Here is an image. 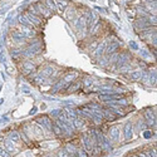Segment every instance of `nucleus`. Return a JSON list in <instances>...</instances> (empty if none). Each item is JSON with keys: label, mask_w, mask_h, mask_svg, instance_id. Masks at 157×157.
<instances>
[{"label": "nucleus", "mask_w": 157, "mask_h": 157, "mask_svg": "<svg viewBox=\"0 0 157 157\" xmlns=\"http://www.w3.org/2000/svg\"><path fill=\"white\" fill-rule=\"evenodd\" d=\"M64 148L68 151V153L71 155V153H74L75 151H77V148H75V146L73 145V143H67V145L64 146Z\"/></svg>", "instance_id": "nucleus-28"}, {"label": "nucleus", "mask_w": 157, "mask_h": 157, "mask_svg": "<svg viewBox=\"0 0 157 157\" xmlns=\"http://www.w3.org/2000/svg\"><path fill=\"white\" fill-rule=\"evenodd\" d=\"M48 157H50V156H48Z\"/></svg>", "instance_id": "nucleus-45"}, {"label": "nucleus", "mask_w": 157, "mask_h": 157, "mask_svg": "<svg viewBox=\"0 0 157 157\" xmlns=\"http://www.w3.org/2000/svg\"><path fill=\"white\" fill-rule=\"evenodd\" d=\"M24 15H25V18L28 19V21L33 25L34 28H36V27H40V25L43 24V19L40 18V17H38V15H34V14H32V13H29L28 10L24 13Z\"/></svg>", "instance_id": "nucleus-3"}, {"label": "nucleus", "mask_w": 157, "mask_h": 157, "mask_svg": "<svg viewBox=\"0 0 157 157\" xmlns=\"http://www.w3.org/2000/svg\"><path fill=\"white\" fill-rule=\"evenodd\" d=\"M36 111H38V108H36V107H34V108L30 111V114H35V113H36Z\"/></svg>", "instance_id": "nucleus-43"}, {"label": "nucleus", "mask_w": 157, "mask_h": 157, "mask_svg": "<svg viewBox=\"0 0 157 157\" xmlns=\"http://www.w3.org/2000/svg\"><path fill=\"white\" fill-rule=\"evenodd\" d=\"M129 47L132 48L133 50H138L140 48H138V44L136 43V42H133V40H129Z\"/></svg>", "instance_id": "nucleus-36"}, {"label": "nucleus", "mask_w": 157, "mask_h": 157, "mask_svg": "<svg viewBox=\"0 0 157 157\" xmlns=\"http://www.w3.org/2000/svg\"><path fill=\"white\" fill-rule=\"evenodd\" d=\"M0 63L4 64V65H6V59H5V56H4L3 53H0Z\"/></svg>", "instance_id": "nucleus-38"}, {"label": "nucleus", "mask_w": 157, "mask_h": 157, "mask_svg": "<svg viewBox=\"0 0 157 157\" xmlns=\"http://www.w3.org/2000/svg\"><path fill=\"white\" fill-rule=\"evenodd\" d=\"M143 118H145L146 124H150V126L156 124V113L152 109L145 111V113H143Z\"/></svg>", "instance_id": "nucleus-7"}, {"label": "nucleus", "mask_w": 157, "mask_h": 157, "mask_svg": "<svg viewBox=\"0 0 157 157\" xmlns=\"http://www.w3.org/2000/svg\"><path fill=\"white\" fill-rule=\"evenodd\" d=\"M151 136H152V133L150 131H145V132H143V137L145 138H151Z\"/></svg>", "instance_id": "nucleus-39"}, {"label": "nucleus", "mask_w": 157, "mask_h": 157, "mask_svg": "<svg viewBox=\"0 0 157 157\" xmlns=\"http://www.w3.org/2000/svg\"><path fill=\"white\" fill-rule=\"evenodd\" d=\"M8 121H9V118H8L6 116H5V117L3 116V117H2V120H0V122H8Z\"/></svg>", "instance_id": "nucleus-41"}, {"label": "nucleus", "mask_w": 157, "mask_h": 157, "mask_svg": "<svg viewBox=\"0 0 157 157\" xmlns=\"http://www.w3.org/2000/svg\"><path fill=\"white\" fill-rule=\"evenodd\" d=\"M77 78H78V73H75V72H69V73H65L64 75H63V78L62 79L65 82V83H73V82H75L77 81Z\"/></svg>", "instance_id": "nucleus-15"}, {"label": "nucleus", "mask_w": 157, "mask_h": 157, "mask_svg": "<svg viewBox=\"0 0 157 157\" xmlns=\"http://www.w3.org/2000/svg\"><path fill=\"white\" fill-rule=\"evenodd\" d=\"M108 138H109V141L113 143H117L120 141V138H121V131H120V127H117V126H114V127H111L109 129H108Z\"/></svg>", "instance_id": "nucleus-5"}, {"label": "nucleus", "mask_w": 157, "mask_h": 157, "mask_svg": "<svg viewBox=\"0 0 157 157\" xmlns=\"http://www.w3.org/2000/svg\"><path fill=\"white\" fill-rule=\"evenodd\" d=\"M11 38H13V40L17 42V43L24 42L25 39H27V38L24 36V34H23L20 30H14V32H13V33H11Z\"/></svg>", "instance_id": "nucleus-17"}, {"label": "nucleus", "mask_w": 157, "mask_h": 157, "mask_svg": "<svg viewBox=\"0 0 157 157\" xmlns=\"http://www.w3.org/2000/svg\"><path fill=\"white\" fill-rule=\"evenodd\" d=\"M106 48H107V42L103 40L101 43H98L96 50H94V58L99 59L102 56H104V53H106Z\"/></svg>", "instance_id": "nucleus-8"}, {"label": "nucleus", "mask_w": 157, "mask_h": 157, "mask_svg": "<svg viewBox=\"0 0 157 157\" xmlns=\"http://www.w3.org/2000/svg\"><path fill=\"white\" fill-rule=\"evenodd\" d=\"M148 81H150V83H151L152 86L156 84V71H155V69H151V71L148 72Z\"/></svg>", "instance_id": "nucleus-27"}, {"label": "nucleus", "mask_w": 157, "mask_h": 157, "mask_svg": "<svg viewBox=\"0 0 157 157\" xmlns=\"http://www.w3.org/2000/svg\"><path fill=\"white\" fill-rule=\"evenodd\" d=\"M64 113H65V116H67L68 121H73L75 117H77V112H75V109H72V108H67Z\"/></svg>", "instance_id": "nucleus-22"}, {"label": "nucleus", "mask_w": 157, "mask_h": 157, "mask_svg": "<svg viewBox=\"0 0 157 157\" xmlns=\"http://www.w3.org/2000/svg\"><path fill=\"white\" fill-rule=\"evenodd\" d=\"M10 56L13 59H17L19 57H21V49H18V48H13L10 50Z\"/></svg>", "instance_id": "nucleus-26"}, {"label": "nucleus", "mask_w": 157, "mask_h": 157, "mask_svg": "<svg viewBox=\"0 0 157 157\" xmlns=\"http://www.w3.org/2000/svg\"><path fill=\"white\" fill-rule=\"evenodd\" d=\"M9 140L13 142V143H19L20 142V135L18 131H11L9 133Z\"/></svg>", "instance_id": "nucleus-21"}, {"label": "nucleus", "mask_w": 157, "mask_h": 157, "mask_svg": "<svg viewBox=\"0 0 157 157\" xmlns=\"http://www.w3.org/2000/svg\"><path fill=\"white\" fill-rule=\"evenodd\" d=\"M3 142H4V148L8 151V152H10V153H13V152H15V147H14V143H13L9 138H5V140H3Z\"/></svg>", "instance_id": "nucleus-20"}, {"label": "nucleus", "mask_w": 157, "mask_h": 157, "mask_svg": "<svg viewBox=\"0 0 157 157\" xmlns=\"http://www.w3.org/2000/svg\"><path fill=\"white\" fill-rule=\"evenodd\" d=\"M52 132H53L56 136H58V137L64 136V135H63V129H62L57 123H53V126H52Z\"/></svg>", "instance_id": "nucleus-23"}, {"label": "nucleus", "mask_w": 157, "mask_h": 157, "mask_svg": "<svg viewBox=\"0 0 157 157\" xmlns=\"http://www.w3.org/2000/svg\"><path fill=\"white\" fill-rule=\"evenodd\" d=\"M93 84H94V79L92 77H86L84 79H83V82H82V87H83V89H89V88H92L93 87Z\"/></svg>", "instance_id": "nucleus-19"}, {"label": "nucleus", "mask_w": 157, "mask_h": 157, "mask_svg": "<svg viewBox=\"0 0 157 157\" xmlns=\"http://www.w3.org/2000/svg\"><path fill=\"white\" fill-rule=\"evenodd\" d=\"M5 67H6V65H5ZM6 71H8V73H9V74H13V68L6 67Z\"/></svg>", "instance_id": "nucleus-42"}, {"label": "nucleus", "mask_w": 157, "mask_h": 157, "mask_svg": "<svg viewBox=\"0 0 157 157\" xmlns=\"http://www.w3.org/2000/svg\"><path fill=\"white\" fill-rule=\"evenodd\" d=\"M146 157H156V150H153V148H150V150H147L146 151Z\"/></svg>", "instance_id": "nucleus-32"}, {"label": "nucleus", "mask_w": 157, "mask_h": 157, "mask_svg": "<svg viewBox=\"0 0 157 157\" xmlns=\"http://www.w3.org/2000/svg\"><path fill=\"white\" fill-rule=\"evenodd\" d=\"M72 123H73V127H74V129H82V128H84V126H86V122H84V120L83 118H81V117H75V118L72 121Z\"/></svg>", "instance_id": "nucleus-18"}, {"label": "nucleus", "mask_w": 157, "mask_h": 157, "mask_svg": "<svg viewBox=\"0 0 157 157\" xmlns=\"http://www.w3.org/2000/svg\"><path fill=\"white\" fill-rule=\"evenodd\" d=\"M133 131H135V127H133L132 122L128 121V122L124 123V126H123V137L127 142L133 138Z\"/></svg>", "instance_id": "nucleus-2"}, {"label": "nucleus", "mask_w": 157, "mask_h": 157, "mask_svg": "<svg viewBox=\"0 0 157 157\" xmlns=\"http://www.w3.org/2000/svg\"><path fill=\"white\" fill-rule=\"evenodd\" d=\"M23 92H24V93H27V94H29V93H30V89H29V87H27V86H23Z\"/></svg>", "instance_id": "nucleus-40"}, {"label": "nucleus", "mask_w": 157, "mask_h": 157, "mask_svg": "<svg viewBox=\"0 0 157 157\" xmlns=\"http://www.w3.org/2000/svg\"><path fill=\"white\" fill-rule=\"evenodd\" d=\"M126 157H137V156H133V155H131V156H126Z\"/></svg>", "instance_id": "nucleus-44"}, {"label": "nucleus", "mask_w": 157, "mask_h": 157, "mask_svg": "<svg viewBox=\"0 0 157 157\" xmlns=\"http://www.w3.org/2000/svg\"><path fill=\"white\" fill-rule=\"evenodd\" d=\"M36 123H39L44 131H48V132H52V126H53V122H52V120L49 118L48 116H42L39 117V118L36 120Z\"/></svg>", "instance_id": "nucleus-4"}, {"label": "nucleus", "mask_w": 157, "mask_h": 157, "mask_svg": "<svg viewBox=\"0 0 157 157\" xmlns=\"http://www.w3.org/2000/svg\"><path fill=\"white\" fill-rule=\"evenodd\" d=\"M142 71L137 69V71H133L132 74H131V79L132 81H141V78H142Z\"/></svg>", "instance_id": "nucleus-25"}, {"label": "nucleus", "mask_w": 157, "mask_h": 157, "mask_svg": "<svg viewBox=\"0 0 157 157\" xmlns=\"http://www.w3.org/2000/svg\"><path fill=\"white\" fill-rule=\"evenodd\" d=\"M20 32L24 34L25 38H34L36 35V30L33 27H27V25H21Z\"/></svg>", "instance_id": "nucleus-10"}, {"label": "nucleus", "mask_w": 157, "mask_h": 157, "mask_svg": "<svg viewBox=\"0 0 157 157\" xmlns=\"http://www.w3.org/2000/svg\"><path fill=\"white\" fill-rule=\"evenodd\" d=\"M54 2H56V5H57V10L59 13H62V14H64L65 9H67V6H68V2L67 0H54Z\"/></svg>", "instance_id": "nucleus-16"}, {"label": "nucleus", "mask_w": 157, "mask_h": 157, "mask_svg": "<svg viewBox=\"0 0 157 157\" xmlns=\"http://www.w3.org/2000/svg\"><path fill=\"white\" fill-rule=\"evenodd\" d=\"M75 155H77V157H88V153L84 151V148L77 150V151H75Z\"/></svg>", "instance_id": "nucleus-30"}, {"label": "nucleus", "mask_w": 157, "mask_h": 157, "mask_svg": "<svg viewBox=\"0 0 157 157\" xmlns=\"http://www.w3.org/2000/svg\"><path fill=\"white\" fill-rule=\"evenodd\" d=\"M35 6H36V10H38L39 15H40L42 19H48V18H50L52 15H53V13H52V11L47 8V5L44 4V2H38V3H35Z\"/></svg>", "instance_id": "nucleus-1"}, {"label": "nucleus", "mask_w": 157, "mask_h": 157, "mask_svg": "<svg viewBox=\"0 0 157 157\" xmlns=\"http://www.w3.org/2000/svg\"><path fill=\"white\" fill-rule=\"evenodd\" d=\"M57 157H69V153H68V151L65 150V148H62V150L58 151Z\"/></svg>", "instance_id": "nucleus-29"}, {"label": "nucleus", "mask_w": 157, "mask_h": 157, "mask_svg": "<svg viewBox=\"0 0 157 157\" xmlns=\"http://www.w3.org/2000/svg\"><path fill=\"white\" fill-rule=\"evenodd\" d=\"M54 73H56V68L53 67V65H45V67H43L42 71L39 72V74H40L42 77H44L45 79L49 78V77H52Z\"/></svg>", "instance_id": "nucleus-11"}, {"label": "nucleus", "mask_w": 157, "mask_h": 157, "mask_svg": "<svg viewBox=\"0 0 157 157\" xmlns=\"http://www.w3.org/2000/svg\"><path fill=\"white\" fill-rule=\"evenodd\" d=\"M97 45H98V42H97V40L92 42V43H90V45L88 47V50H89V52H94L96 48H97Z\"/></svg>", "instance_id": "nucleus-34"}, {"label": "nucleus", "mask_w": 157, "mask_h": 157, "mask_svg": "<svg viewBox=\"0 0 157 157\" xmlns=\"http://www.w3.org/2000/svg\"><path fill=\"white\" fill-rule=\"evenodd\" d=\"M140 50V53H141V56L143 57V58H148L150 57V53L146 50V49H138Z\"/></svg>", "instance_id": "nucleus-35"}, {"label": "nucleus", "mask_w": 157, "mask_h": 157, "mask_svg": "<svg viewBox=\"0 0 157 157\" xmlns=\"http://www.w3.org/2000/svg\"><path fill=\"white\" fill-rule=\"evenodd\" d=\"M64 15H65V18H67L69 21L74 20L75 19V15H77V8L74 5H69L68 4L67 9H65V11H64Z\"/></svg>", "instance_id": "nucleus-9"}, {"label": "nucleus", "mask_w": 157, "mask_h": 157, "mask_svg": "<svg viewBox=\"0 0 157 157\" xmlns=\"http://www.w3.org/2000/svg\"><path fill=\"white\" fill-rule=\"evenodd\" d=\"M75 20V23H74V27H75V29H77V32H83V30H86V28H87V19H86V17H84V14H81L79 17H78L77 19H74Z\"/></svg>", "instance_id": "nucleus-6"}, {"label": "nucleus", "mask_w": 157, "mask_h": 157, "mask_svg": "<svg viewBox=\"0 0 157 157\" xmlns=\"http://www.w3.org/2000/svg\"><path fill=\"white\" fill-rule=\"evenodd\" d=\"M21 68H23V73L24 74H30V73H33L35 71V65L30 60H25L23 63V65H21Z\"/></svg>", "instance_id": "nucleus-14"}, {"label": "nucleus", "mask_w": 157, "mask_h": 157, "mask_svg": "<svg viewBox=\"0 0 157 157\" xmlns=\"http://www.w3.org/2000/svg\"><path fill=\"white\" fill-rule=\"evenodd\" d=\"M82 143H83V148H84V151H86L87 153H90V152H92L93 143H92V141H90V138H89L88 135H84V136H83V138H82Z\"/></svg>", "instance_id": "nucleus-13"}, {"label": "nucleus", "mask_w": 157, "mask_h": 157, "mask_svg": "<svg viewBox=\"0 0 157 157\" xmlns=\"http://www.w3.org/2000/svg\"><path fill=\"white\" fill-rule=\"evenodd\" d=\"M44 4L47 5V8H48L52 13H56V11H57V5H56L54 0H45Z\"/></svg>", "instance_id": "nucleus-24"}, {"label": "nucleus", "mask_w": 157, "mask_h": 157, "mask_svg": "<svg viewBox=\"0 0 157 157\" xmlns=\"http://www.w3.org/2000/svg\"><path fill=\"white\" fill-rule=\"evenodd\" d=\"M118 48H120V43L117 42V39L116 40H113V42H111V43H108L107 44V48H106V56H111V54H113V53H116L117 50H118Z\"/></svg>", "instance_id": "nucleus-12"}, {"label": "nucleus", "mask_w": 157, "mask_h": 157, "mask_svg": "<svg viewBox=\"0 0 157 157\" xmlns=\"http://www.w3.org/2000/svg\"><path fill=\"white\" fill-rule=\"evenodd\" d=\"M137 126H138V131H143L145 127H146V122L140 120V121H137Z\"/></svg>", "instance_id": "nucleus-33"}, {"label": "nucleus", "mask_w": 157, "mask_h": 157, "mask_svg": "<svg viewBox=\"0 0 157 157\" xmlns=\"http://www.w3.org/2000/svg\"><path fill=\"white\" fill-rule=\"evenodd\" d=\"M75 157H77V156H75Z\"/></svg>", "instance_id": "nucleus-46"}, {"label": "nucleus", "mask_w": 157, "mask_h": 157, "mask_svg": "<svg viewBox=\"0 0 157 157\" xmlns=\"http://www.w3.org/2000/svg\"><path fill=\"white\" fill-rule=\"evenodd\" d=\"M60 112H62L60 109H53V111L50 112V116H52V117H56V118H57V117L60 114Z\"/></svg>", "instance_id": "nucleus-37"}, {"label": "nucleus", "mask_w": 157, "mask_h": 157, "mask_svg": "<svg viewBox=\"0 0 157 157\" xmlns=\"http://www.w3.org/2000/svg\"><path fill=\"white\" fill-rule=\"evenodd\" d=\"M10 152H8L4 147H0V157H10Z\"/></svg>", "instance_id": "nucleus-31"}]
</instances>
